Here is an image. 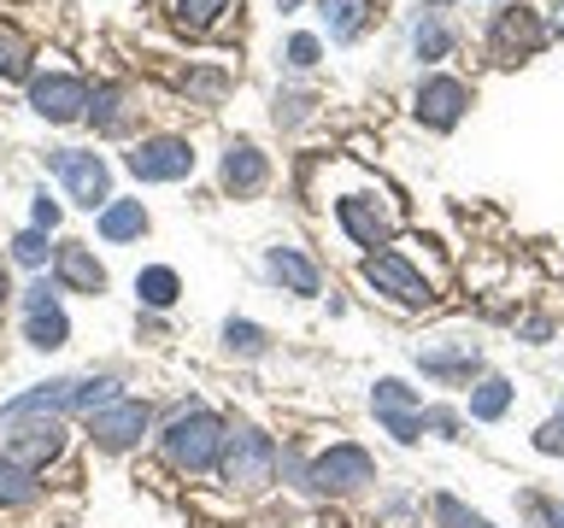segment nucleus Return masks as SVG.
Masks as SVG:
<instances>
[{
  "mask_svg": "<svg viewBox=\"0 0 564 528\" xmlns=\"http://www.w3.org/2000/svg\"><path fill=\"white\" fill-rule=\"evenodd\" d=\"M224 440H229V422L218 411H200V405H194V411H183L165 435H159V447H165V464L171 470L206 475V470H218Z\"/></svg>",
  "mask_w": 564,
  "mask_h": 528,
  "instance_id": "1",
  "label": "nucleus"
},
{
  "mask_svg": "<svg viewBox=\"0 0 564 528\" xmlns=\"http://www.w3.org/2000/svg\"><path fill=\"white\" fill-rule=\"evenodd\" d=\"M218 470H224V482L236 487V493L271 487V475H276V440L264 435V429H229Z\"/></svg>",
  "mask_w": 564,
  "mask_h": 528,
  "instance_id": "2",
  "label": "nucleus"
},
{
  "mask_svg": "<svg viewBox=\"0 0 564 528\" xmlns=\"http://www.w3.org/2000/svg\"><path fill=\"white\" fill-rule=\"evenodd\" d=\"M370 482H377V464H370V452L352 447V440H341V447H329L324 458L306 464V487L312 493H335V499H347V493H359Z\"/></svg>",
  "mask_w": 564,
  "mask_h": 528,
  "instance_id": "3",
  "label": "nucleus"
},
{
  "mask_svg": "<svg viewBox=\"0 0 564 528\" xmlns=\"http://www.w3.org/2000/svg\"><path fill=\"white\" fill-rule=\"evenodd\" d=\"M47 165L59 170V183L70 188V200L88 206V211H106L112 206V170H106L100 153H77V147H53Z\"/></svg>",
  "mask_w": 564,
  "mask_h": 528,
  "instance_id": "4",
  "label": "nucleus"
},
{
  "mask_svg": "<svg viewBox=\"0 0 564 528\" xmlns=\"http://www.w3.org/2000/svg\"><path fill=\"white\" fill-rule=\"evenodd\" d=\"M123 165L141 183H183V176H194V147L183 135H148L123 153Z\"/></svg>",
  "mask_w": 564,
  "mask_h": 528,
  "instance_id": "5",
  "label": "nucleus"
},
{
  "mask_svg": "<svg viewBox=\"0 0 564 528\" xmlns=\"http://www.w3.org/2000/svg\"><path fill=\"white\" fill-rule=\"evenodd\" d=\"M335 218H341V229L352 235V246H382L394 235L400 211L388 194H341V200H335Z\"/></svg>",
  "mask_w": 564,
  "mask_h": 528,
  "instance_id": "6",
  "label": "nucleus"
},
{
  "mask_svg": "<svg viewBox=\"0 0 564 528\" xmlns=\"http://www.w3.org/2000/svg\"><path fill=\"white\" fill-rule=\"evenodd\" d=\"M365 282H370L377 294L400 299V306H430V299H435L430 276H423L405 253H370V258H365Z\"/></svg>",
  "mask_w": 564,
  "mask_h": 528,
  "instance_id": "7",
  "label": "nucleus"
},
{
  "mask_svg": "<svg viewBox=\"0 0 564 528\" xmlns=\"http://www.w3.org/2000/svg\"><path fill=\"white\" fill-rule=\"evenodd\" d=\"M370 411H377V422L400 440V447H412V440L423 435V399H417V387H405L394 376H382L377 387H370Z\"/></svg>",
  "mask_w": 564,
  "mask_h": 528,
  "instance_id": "8",
  "label": "nucleus"
},
{
  "mask_svg": "<svg viewBox=\"0 0 564 528\" xmlns=\"http://www.w3.org/2000/svg\"><path fill=\"white\" fill-rule=\"evenodd\" d=\"M148 422H153V411L141 399H112V405H100V411H88V435H95L100 452H130L135 440L148 435Z\"/></svg>",
  "mask_w": 564,
  "mask_h": 528,
  "instance_id": "9",
  "label": "nucleus"
},
{
  "mask_svg": "<svg viewBox=\"0 0 564 528\" xmlns=\"http://www.w3.org/2000/svg\"><path fill=\"white\" fill-rule=\"evenodd\" d=\"M30 106L47 123H77V118H88V82L70 77V70H47V77L30 82Z\"/></svg>",
  "mask_w": 564,
  "mask_h": 528,
  "instance_id": "10",
  "label": "nucleus"
},
{
  "mask_svg": "<svg viewBox=\"0 0 564 528\" xmlns=\"http://www.w3.org/2000/svg\"><path fill=\"white\" fill-rule=\"evenodd\" d=\"M65 411H77V382H42V387H30V394H18L0 405V422L7 429H24V422H59Z\"/></svg>",
  "mask_w": 564,
  "mask_h": 528,
  "instance_id": "11",
  "label": "nucleus"
},
{
  "mask_svg": "<svg viewBox=\"0 0 564 528\" xmlns=\"http://www.w3.org/2000/svg\"><path fill=\"white\" fill-rule=\"evenodd\" d=\"M417 364L423 376H441V382H470L482 370V346L476 341H458V334H441V341L417 346Z\"/></svg>",
  "mask_w": 564,
  "mask_h": 528,
  "instance_id": "12",
  "label": "nucleus"
},
{
  "mask_svg": "<svg viewBox=\"0 0 564 528\" xmlns=\"http://www.w3.org/2000/svg\"><path fill=\"white\" fill-rule=\"evenodd\" d=\"M470 106V88L458 77H423L417 82V118L430 123V130H453L458 118H465Z\"/></svg>",
  "mask_w": 564,
  "mask_h": 528,
  "instance_id": "13",
  "label": "nucleus"
},
{
  "mask_svg": "<svg viewBox=\"0 0 564 528\" xmlns=\"http://www.w3.org/2000/svg\"><path fill=\"white\" fill-rule=\"evenodd\" d=\"M59 452H65V429H59V422H24V429L7 440V458H12V464H24V470H42Z\"/></svg>",
  "mask_w": 564,
  "mask_h": 528,
  "instance_id": "14",
  "label": "nucleus"
},
{
  "mask_svg": "<svg viewBox=\"0 0 564 528\" xmlns=\"http://www.w3.org/2000/svg\"><path fill=\"white\" fill-rule=\"evenodd\" d=\"M546 42V24L529 7H506L500 18H494V53L500 59H511V53H535Z\"/></svg>",
  "mask_w": 564,
  "mask_h": 528,
  "instance_id": "15",
  "label": "nucleus"
},
{
  "mask_svg": "<svg viewBox=\"0 0 564 528\" xmlns=\"http://www.w3.org/2000/svg\"><path fill=\"white\" fill-rule=\"evenodd\" d=\"M264 183H271V158H264L253 141H236V147L224 153V188L236 194V200H247V194H259Z\"/></svg>",
  "mask_w": 564,
  "mask_h": 528,
  "instance_id": "16",
  "label": "nucleus"
},
{
  "mask_svg": "<svg viewBox=\"0 0 564 528\" xmlns=\"http://www.w3.org/2000/svg\"><path fill=\"white\" fill-rule=\"evenodd\" d=\"M53 271H59V288H70V294H100L106 288V264L88 253L83 241H65L59 253H53Z\"/></svg>",
  "mask_w": 564,
  "mask_h": 528,
  "instance_id": "17",
  "label": "nucleus"
},
{
  "mask_svg": "<svg viewBox=\"0 0 564 528\" xmlns=\"http://www.w3.org/2000/svg\"><path fill=\"white\" fill-rule=\"evenodd\" d=\"M264 271H271L289 294H317V288H324L317 264H312L306 253H300V246H271V253H264Z\"/></svg>",
  "mask_w": 564,
  "mask_h": 528,
  "instance_id": "18",
  "label": "nucleus"
},
{
  "mask_svg": "<svg viewBox=\"0 0 564 528\" xmlns=\"http://www.w3.org/2000/svg\"><path fill=\"white\" fill-rule=\"evenodd\" d=\"M88 118H95L100 135H123L135 123V106H130V88L118 82H100L95 95H88Z\"/></svg>",
  "mask_w": 564,
  "mask_h": 528,
  "instance_id": "19",
  "label": "nucleus"
},
{
  "mask_svg": "<svg viewBox=\"0 0 564 528\" xmlns=\"http://www.w3.org/2000/svg\"><path fill=\"white\" fill-rule=\"evenodd\" d=\"M141 235H148V206H141V200H112V206H106L100 211V241H141Z\"/></svg>",
  "mask_w": 564,
  "mask_h": 528,
  "instance_id": "20",
  "label": "nucleus"
},
{
  "mask_svg": "<svg viewBox=\"0 0 564 528\" xmlns=\"http://www.w3.org/2000/svg\"><path fill=\"white\" fill-rule=\"evenodd\" d=\"M417 30H412V42H417V59H441V53L453 47V24H447V7H417Z\"/></svg>",
  "mask_w": 564,
  "mask_h": 528,
  "instance_id": "21",
  "label": "nucleus"
},
{
  "mask_svg": "<svg viewBox=\"0 0 564 528\" xmlns=\"http://www.w3.org/2000/svg\"><path fill=\"white\" fill-rule=\"evenodd\" d=\"M35 493H42V482H35V470L12 464V458L0 452V510H24V505H35Z\"/></svg>",
  "mask_w": 564,
  "mask_h": 528,
  "instance_id": "22",
  "label": "nucleus"
},
{
  "mask_svg": "<svg viewBox=\"0 0 564 528\" xmlns=\"http://www.w3.org/2000/svg\"><path fill=\"white\" fill-rule=\"evenodd\" d=\"M317 12H324L335 42H352V35L370 24V0H317Z\"/></svg>",
  "mask_w": 564,
  "mask_h": 528,
  "instance_id": "23",
  "label": "nucleus"
},
{
  "mask_svg": "<svg viewBox=\"0 0 564 528\" xmlns=\"http://www.w3.org/2000/svg\"><path fill=\"white\" fill-rule=\"evenodd\" d=\"M511 411V382L506 376H482L470 387V417L476 422H500Z\"/></svg>",
  "mask_w": 564,
  "mask_h": 528,
  "instance_id": "24",
  "label": "nucleus"
},
{
  "mask_svg": "<svg viewBox=\"0 0 564 528\" xmlns=\"http://www.w3.org/2000/svg\"><path fill=\"white\" fill-rule=\"evenodd\" d=\"M24 341L35 346V352H53V346H65L70 341V323H65V311L53 306V311H30L24 317Z\"/></svg>",
  "mask_w": 564,
  "mask_h": 528,
  "instance_id": "25",
  "label": "nucleus"
},
{
  "mask_svg": "<svg viewBox=\"0 0 564 528\" xmlns=\"http://www.w3.org/2000/svg\"><path fill=\"white\" fill-rule=\"evenodd\" d=\"M135 294H141V306L165 311V306H176V294H183V282H176V271H165V264H148V271L135 276Z\"/></svg>",
  "mask_w": 564,
  "mask_h": 528,
  "instance_id": "26",
  "label": "nucleus"
},
{
  "mask_svg": "<svg viewBox=\"0 0 564 528\" xmlns=\"http://www.w3.org/2000/svg\"><path fill=\"white\" fill-rule=\"evenodd\" d=\"M224 346L241 352V359H259V352L271 346V334H264L259 323H241V317H229V323H224Z\"/></svg>",
  "mask_w": 564,
  "mask_h": 528,
  "instance_id": "27",
  "label": "nucleus"
},
{
  "mask_svg": "<svg viewBox=\"0 0 564 528\" xmlns=\"http://www.w3.org/2000/svg\"><path fill=\"white\" fill-rule=\"evenodd\" d=\"M30 70V42L12 24H0V77H24Z\"/></svg>",
  "mask_w": 564,
  "mask_h": 528,
  "instance_id": "28",
  "label": "nucleus"
},
{
  "mask_svg": "<svg viewBox=\"0 0 564 528\" xmlns=\"http://www.w3.org/2000/svg\"><path fill=\"white\" fill-rule=\"evenodd\" d=\"M218 12H229V0H176V24L183 30H212Z\"/></svg>",
  "mask_w": 564,
  "mask_h": 528,
  "instance_id": "29",
  "label": "nucleus"
},
{
  "mask_svg": "<svg viewBox=\"0 0 564 528\" xmlns=\"http://www.w3.org/2000/svg\"><path fill=\"white\" fill-rule=\"evenodd\" d=\"M435 522H441V528H494L488 517H476V510L458 505L453 493H441V499H435Z\"/></svg>",
  "mask_w": 564,
  "mask_h": 528,
  "instance_id": "30",
  "label": "nucleus"
},
{
  "mask_svg": "<svg viewBox=\"0 0 564 528\" xmlns=\"http://www.w3.org/2000/svg\"><path fill=\"white\" fill-rule=\"evenodd\" d=\"M12 258L18 264H42L47 258V229H18V235H12Z\"/></svg>",
  "mask_w": 564,
  "mask_h": 528,
  "instance_id": "31",
  "label": "nucleus"
},
{
  "mask_svg": "<svg viewBox=\"0 0 564 528\" xmlns=\"http://www.w3.org/2000/svg\"><path fill=\"white\" fill-rule=\"evenodd\" d=\"M312 95H276V123H282V130H294V123H306L312 118Z\"/></svg>",
  "mask_w": 564,
  "mask_h": 528,
  "instance_id": "32",
  "label": "nucleus"
},
{
  "mask_svg": "<svg viewBox=\"0 0 564 528\" xmlns=\"http://www.w3.org/2000/svg\"><path fill=\"white\" fill-rule=\"evenodd\" d=\"M53 306H59V282L35 276L30 288H24V317H30V311H53Z\"/></svg>",
  "mask_w": 564,
  "mask_h": 528,
  "instance_id": "33",
  "label": "nucleus"
},
{
  "mask_svg": "<svg viewBox=\"0 0 564 528\" xmlns=\"http://www.w3.org/2000/svg\"><path fill=\"white\" fill-rule=\"evenodd\" d=\"M535 452H546V458H564V411H553L535 429Z\"/></svg>",
  "mask_w": 564,
  "mask_h": 528,
  "instance_id": "34",
  "label": "nucleus"
},
{
  "mask_svg": "<svg viewBox=\"0 0 564 528\" xmlns=\"http://www.w3.org/2000/svg\"><path fill=\"white\" fill-rule=\"evenodd\" d=\"M317 59H324V47H317V35H294V42H289V65H294V70H312Z\"/></svg>",
  "mask_w": 564,
  "mask_h": 528,
  "instance_id": "35",
  "label": "nucleus"
},
{
  "mask_svg": "<svg viewBox=\"0 0 564 528\" xmlns=\"http://www.w3.org/2000/svg\"><path fill=\"white\" fill-rule=\"evenodd\" d=\"M224 70H188V88H194V95H224Z\"/></svg>",
  "mask_w": 564,
  "mask_h": 528,
  "instance_id": "36",
  "label": "nucleus"
},
{
  "mask_svg": "<svg viewBox=\"0 0 564 528\" xmlns=\"http://www.w3.org/2000/svg\"><path fill=\"white\" fill-rule=\"evenodd\" d=\"M35 229H59V200H47V194H35Z\"/></svg>",
  "mask_w": 564,
  "mask_h": 528,
  "instance_id": "37",
  "label": "nucleus"
},
{
  "mask_svg": "<svg viewBox=\"0 0 564 528\" xmlns=\"http://www.w3.org/2000/svg\"><path fill=\"white\" fill-rule=\"evenodd\" d=\"M7 294H12V276H7V258H0V306H7Z\"/></svg>",
  "mask_w": 564,
  "mask_h": 528,
  "instance_id": "38",
  "label": "nucleus"
},
{
  "mask_svg": "<svg viewBox=\"0 0 564 528\" xmlns=\"http://www.w3.org/2000/svg\"><path fill=\"white\" fill-rule=\"evenodd\" d=\"M553 30H558V35H564V7H558V12H553Z\"/></svg>",
  "mask_w": 564,
  "mask_h": 528,
  "instance_id": "39",
  "label": "nucleus"
},
{
  "mask_svg": "<svg viewBox=\"0 0 564 528\" xmlns=\"http://www.w3.org/2000/svg\"><path fill=\"white\" fill-rule=\"evenodd\" d=\"M276 7H282V12H294V7H300V0H276Z\"/></svg>",
  "mask_w": 564,
  "mask_h": 528,
  "instance_id": "40",
  "label": "nucleus"
}]
</instances>
